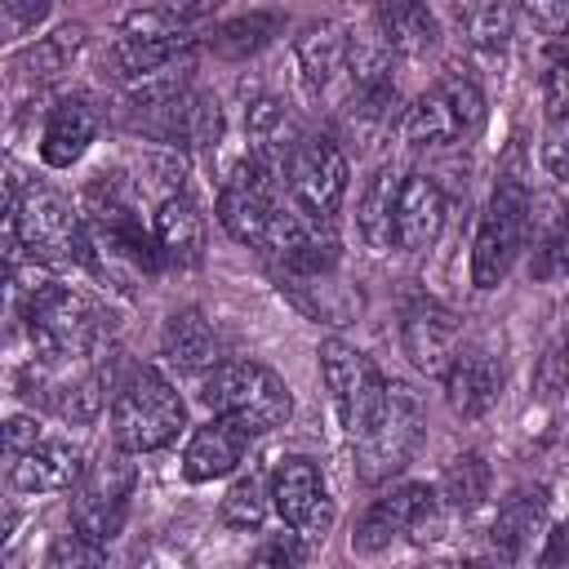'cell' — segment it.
Masks as SVG:
<instances>
[{"label":"cell","mask_w":569,"mask_h":569,"mask_svg":"<svg viewBox=\"0 0 569 569\" xmlns=\"http://www.w3.org/2000/svg\"><path fill=\"white\" fill-rule=\"evenodd\" d=\"M4 244H9V267L31 262L44 267H84L93 271V240H89V218L76 209L62 191L53 187H22L9 169V200H4Z\"/></svg>","instance_id":"cell-1"},{"label":"cell","mask_w":569,"mask_h":569,"mask_svg":"<svg viewBox=\"0 0 569 569\" xmlns=\"http://www.w3.org/2000/svg\"><path fill=\"white\" fill-rule=\"evenodd\" d=\"M22 320L36 356L44 360H89L111 338V316L89 293L49 276L22 284Z\"/></svg>","instance_id":"cell-2"},{"label":"cell","mask_w":569,"mask_h":569,"mask_svg":"<svg viewBox=\"0 0 569 569\" xmlns=\"http://www.w3.org/2000/svg\"><path fill=\"white\" fill-rule=\"evenodd\" d=\"M182 422H187L182 396L173 391V382L160 369L138 365L116 382V391H111V436H116L120 449L156 453L182 431Z\"/></svg>","instance_id":"cell-3"},{"label":"cell","mask_w":569,"mask_h":569,"mask_svg":"<svg viewBox=\"0 0 569 569\" xmlns=\"http://www.w3.org/2000/svg\"><path fill=\"white\" fill-rule=\"evenodd\" d=\"M200 400L213 413L236 418L253 436L284 427L289 413H293V396H289L284 378L262 360H222V365H213L204 373Z\"/></svg>","instance_id":"cell-4"},{"label":"cell","mask_w":569,"mask_h":569,"mask_svg":"<svg viewBox=\"0 0 569 569\" xmlns=\"http://www.w3.org/2000/svg\"><path fill=\"white\" fill-rule=\"evenodd\" d=\"M533 222V200L520 173H502L489 191V204L480 213L476 240H471V284L476 289H498L516 258L525 253Z\"/></svg>","instance_id":"cell-5"},{"label":"cell","mask_w":569,"mask_h":569,"mask_svg":"<svg viewBox=\"0 0 569 569\" xmlns=\"http://www.w3.org/2000/svg\"><path fill=\"white\" fill-rule=\"evenodd\" d=\"M449 525V507L440 498V489L431 485H396L382 498L369 502V511L360 516L356 533H351V551L356 556H378L391 542H413V547H431L445 538Z\"/></svg>","instance_id":"cell-6"},{"label":"cell","mask_w":569,"mask_h":569,"mask_svg":"<svg viewBox=\"0 0 569 569\" xmlns=\"http://www.w3.org/2000/svg\"><path fill=\"white\" fill-rule=\"evenodd\" d=\"M422 400L409 382H387L369 427L351 440L356 445V471L365 485H387L391 476H400L422 440Z\"/></svg>","instance_id":"cell-7"},{"label":"cell","mask_w":569,"mask_h":569,"mask_svg":"<svg viewBox=\"0 0 569 569\" xmlns=\"http://www.w3.org/2000/svg\"><path fill=\"white\" fill-rule=\"evenodd\" d=\"M485 124V93L471 76L445 71L427 93H418L400 116V138L409 147H449Z\"/></svg>","instance_id":"cell-8"},{"label":"cell","mask_w":569,"mask_h":569,"mask_svg":"<svg viewBox=\"0 0 569 569\" xmlns=\"http://www.w3.org/2000/svg\"><path fill=\"white\" fill-rule=\"evenodd\" d=\"M351 187V164L342 156V147L325 133H302V142L293 147L289 164H284V191L289 200L320 227H333L342 200Z\"/></svg>","instance_id":"cell-9"},{"label":"cell","mask_w":569,"mask_h":569,"mask_svg":"<svg viewBox=\"0 0 569 569\" xmlns=\"http://www.w3.org/2000/svg\"><path fill=\"white\" fill-rule=\"evenodd\" d=\"M129 493H133V462L129 449L98 453L80 480L71 485V529H80L93 542H111L124 529L129 516Z\"/></svg>","instance_id":"cell-10"},{"label":"cell","mask_w":569,"mask_h":569,"mask_svg":"<svg viewBox=\"0 0 569 569\" xmlns=\"http://www.w3.org/2000/svg\"><path fill=\"white\" fill-rule=\"evenodd\" d=\"M191 44H196V36L187 31L182 13H173V9H138L116 27L107 58H111L120 80H133V76L160 71V67L187 62Z\"/></svg>","instance_id":"cell-11"},{"label":"cell","mask_w":569,"mask_h":569,"mask_svg":"<svg viewBox=\"0 0 569 569\" xmlns=\"http://www.w3.org/2000/svg\"><path fill=\"white\" fill-rule=\"evenodd\" d=\"M316 356H320V378L329 387V400L338 409V422L356 440L369 427V418H373V409H378V400L387 391V378L378 373V365L360 347H351L342 338H325Z\"/></svg>","instance_id":"cell-12"},{"label":"cell","mask_w":569,"mask_h":569,"mask_svg":"<svg viewBox=\"0 0 569 569\" xmlns=\"http://www.w3.org/2000/svg\"><path fill=\"white\" fill-rule=\"evenodd\" d=\"M271 502H276L280 520H284L289 529H298L307 542L325 538V533L333 529V516H338L320 467H316L311 458H302V453H289V458L271 471Z\"/></svg>","instance_id":"cell-13"},{"label":"cell","mask_w":569,"mask_h":569,"mask_svg":"<svg viewBox=\"0 0 569 569\" xmlns=\"http://www.w3.org/2000/svg\"><path fill=\"white\" fill-rule=\"evenodd\" d=\"M502 396V351L493 338L458 342L445 369V400L458 418H485Z\"/></svg>","instance_id":"cell-14"},{"label":"cell","mask_w":569,"mask_h":569,"mask_svg":"<svg viewBox=\"0 0 569 569\" xmlns=\"http://www.w3.org/2000/svg\"><path fill=\"white\" fill-rule=\"evenodd\" d=\"M458 333H462L458 316L436 298H413L400 316V351L427 378H445V369L458 351Z\"/></svg>","instance_id":"cell-15"},{"label":"cell","mask_w":569,"mask_h":569,"mask_svg":"<svg viewBox=\"0 0 569 569\" xmlns=\"http://www.w3.org/2000/svg\"><path fill=\"white\" fill-rule=\"evenodd\" d=\"M347 44L351 31H342L338 22H320L311 31H302L293 40V62H298V80L307 89L311 102L333 98L338 84L351 89V67H347Z\"/></svg>","instance_id":"cell-16"},{"label":"cell","mask_w":569,"mask_h":569,"mask_svg":"<svg viewBox=\"0 0 569 569\" xmlns=\"http://www.w3.org/2000/svg\"><path fill=\"white\" fill-rule=\"evenodd\" d=\"M249 440H253L249 427H240L236 418L213 413L204 427H196V431L187 436V449H182V476H187L191 485L231 476V471L244 462Z\"/></svg>","instance_id":"cell-17"},{"label":"cell","mask_w":569,"mask_h":569,"mask_svg":"<svg viewBox=\"0 0 569 569\" xmlns=\"http://www.w3.org/2000/svg\"><path fill=\"white\" fill-rule=\"evenodd\" d=\"M445 191L427 173H405L400 196H396V249L405 253H427L440 231H445Z\"/></svg>","instance_id":"cell-18"},{"label":"cell","mask_w":569,"mask_h":569,"mask_svg":"<svg viewBox=\"0 0 569 569\" xmlns=\"http://www.w3.org/2000/svg\"><path fill=\"white\" fill-rule=\"evenodd\" d=\"M240 129H244V151H249L253 160L280 169V173H284L293 147L302 142V129H298L293 111H289L280 98H271V93H253V98L244 102Z\"/></svg>","instance_id":"cell-19"},{"label":"cell","mask_w":569,"mask_h":569,"mask_svg":"<svg viewBox=\"0 0 569 569\" xmlns=\"http://www.w3.org/2000/svg\"><path fill=\"white\" fill-rule=\"evenodd\" d=\"M151 231H156V244H160V258L164 267H200L204 262V213L200 204L178 191V196H164L151 213Z\"/></svg>","instance_id":"cell-20"},{"label":"cell","mask_w":569,"mask_h":569,"mask_svg":"<svg viewBox=\"0 0 569 569\" xmlns=\"http://www.w3.org/2000/svg\"><path fill=\"white\" fill-rule=\"evenodd\" d=\"M98 124H102V116H98V107L89 98H80V93L62 98L49 111L44 129H40V160L49 169H71L89 151V142L98 138Z\"/></svg>","instance_id":"cell-21"},{"label":"cell","mask_w":569,"mask_h":569,"mask_svg":"<svg viewBox=\"0 0 569 569\" xmlns=\"http://www.w3.org/2000/svg\"><path fill=\"white\" fill-rule=\"evenodd\" d=\"M80 471H84L80 453L67 440H49V436H40L27 453L9 458L13 493H62L80 480Z\"/></svg>","instance_id":"cell-22"},{"label":"cell","mask_w":569,"mask_h":569,"mask_svg":"<svg viewBox=\"0 0 569 569\" xmlns=\"http://www.w3.org/2000/svg\"><path fill=\"white\" fill-rule=\"evenodd\" d=\"M160 347L164 356L187 369V373H209L213 365H222V342H218V329L204 320V311L196 307H182L164 320V333H160Z\"/></svg>","instance_id":"cell-23"},{"label":"cell","mask_w":569,"mask_h":569,"mask_svg":"<svg viewBox=\"0 0 569 569\" xmlns=\"http://www.w3.org/2000/svg\"><path fill=\"white\" fill-rule=\"evenodd\" d=\"M547 529V489H516V493H507L502 498V507H498V516H493V529H489V538H493V556H502V560H520L525 556V547L533 542V533H542Z\"/></svg>","instance_id":"cell-24"},{"label":"cell","mask_w":569,"mask_h":569,"mask_svg":"<svg viewBox=\"0 0 569 569\" xmlns=\"http://www.w3.org/2000/svg\"><path fill=\"white\" fill-rule=\"evenodd\" d=\"M378 4V31L400 58H427L440 44V22L427 9V0H373Z\"/></svg>","instance_id":"cell-25"},{"label":"cell","mask_w":569,"mask_h":569,"mask_svg":"<svg viewBox=\"0 0 569 569\" xmlns=\"http://www.w3.org/2000/svg\"><path fill=\"white\" fill-rule=\"evenodd\" d=\"M396 196H400V173L391 164H382L356 200V227H360L365 244L378 253L396 244Z\"/></svg>","instance_id":"cell-26"},{"label":"cell","mask_w":569,"mask_h":569,"mask_svg":"<svg viewBox=\"0 0 569 569\" xmlns=\"http://www.w3.org/2000/svg\"><path fill=\"white\" fill-rule=\"evenodd\" d=\"M280 27H284V18H280L276 9H253V13H240V18L218 22L204 44H209L218 58H236V62H240V58L262 53V49L280 36Z\"/></svg>","instance_id":"cell-27"},{"label":"cell","mask_w":569,"mask_h":569,"mask_svg":"<svg viewBox=\"0 0 569 569\" xmlns=\"http://www.w3.org/2000/svg\"><path fill=\"white\" fill-rule=\"evenodd\" d=\"M84 40H89V31H84L80 22H62V27H53L49 36H40L36 44H27V49L18 53V67H22L36 84L58 80L62 71H71V62L80 58Z\"/></svg>","instance_id":"cell-28"},{"label":"cell","mask_w":569,"mask_h":569,"mask_svg":"<svg viewBox=\"0 0 569 569\" xmlns=\"http://www.w3.org/2000/svg\"><path fill=\"white\" fill-rule=\"evenodd\" d=\"M453 18H458L462 40L476 53L498 58L507 49V40H511V9H507V0H458Z\"/></svg>","instance_id":"cell-29"},{"label":"cell","mask_w":569,"mask_h":569,"mask_svg":"<svg viewBox=\"0 0 569 569\" xmlns=\"http://www.w3.org/2000/svg\"><path fill=\"white\" fill-rule=\"evenodd\" d=\"M436 489H440V498H445L449 511L471 516V511H480V507L489 502V489H493L489 462H485L480 453H458V458L445 467V476H440Z\"/></svg>","instance_id":"cell-30"},{"label":"cell","mask_w":569,"mask_h":569,"mask_svg":"<svg viewBox=\"0 0 569 569\" xmlns=\"http://www.w3.org/2000/svg\"><path fill=\"white\" fill-rule=\"evenodd\" d=\"M271 507H276L271 502V480L262 471H244V476L231 480L218 516H222L227 529H244L249 533V529H262V520H267Z\"/></svg>","instance_id":"cell-31"},{"label":"cell","mask_w":569,"mask_h":569,"mask_svg":"<svg viewBox=\"0 0 569 569\" xmlns=\"http://www.w3.org/2000/svg\"><path fill=\"white\" fill-rule=\"evenodd\" d=\"M107 391H116L111 373H107L102 365H89L76 382H62L53 409H58L67 422H93V418L102 413V405H107Z\"/></svg>","instance_id":"cell-32"},{"label":"cell","mask_w":569,"mask_h":569,"mask_svg":"<svg viewBox=\"0 0 569 569\" xmlns=\"http://www.w3.org/2000/svg\"><path fill=\"white\" fill-rule=\"evenodd\" d=\"M542 107L547 120H565L569 116V27L556 31L547 62H542Z\"/></svg>","instance_id":"cell-33"},{"label":"cell","mask_w":569,"mask_h":569,"mask_svg":"<svg viewBox=\"0 0 569 569\" xmlns=\"http://www.w3.org/2000/svg\"><path fill=\"white\" fill-rule=\"evenodd\" d=\"M529 271H533L538 280H565V276H569V231H565L560 222H551V227L538 236V244H533V253H529Z\"/></svg>","instance_id":"cell-34"},{"label":"cell","mask_w":569,"mask_h":569,"mask_svg":"<svg viewBox=\"0 0 569 569\" xmlns=\"http://www.w3.org/2000/svg\"><path fill=\"white\" fill-rule=\"evenodd\" d=\"M102 556H107V547H102V542H93V538H84L80 529H71V533H58V538H53V547H49L44 565H49V569H71V565H102Z\"/></svg>","instance_id":"cell-35"},{"label":"cell","mask_w":569,"mask_h":569,"mask_svg":"<svg viewBox=\"0 0 569 569\" xmlns=\"http://www.w3.org/2000/svg\"><path fill=\"white\" fill-rule=\"evenodd\" d=\"M258 565H302L307 560V538L293 529V533H271L258 551H253Z\"/></svg>","instance_id":"cell-36"},{"label":"cell","mask_w":569,"mask_h":569,"mask_svg":"<svg viewBox=\"0 0 569 569\" xmlns=\"http://www.w3.org/2000/svg\"><path fill=\"white\" fill-rule=\"evenodd\" d=\"M542 164L551 178H560L569 187V116L565 120H551L547 138H542Z\"/></svg>","instance_id":"cell-37"},{"label":"cell","mask_w":569,"mask_h":569,"mask_svg":"<svg viewBox=\"0 0 569 569\" xmlns=\"http://www.w3.org/2000/svg\"><path fill=\"white\" fill-rule=\"evenodd\" d=\"M40 436H44V431H40V422H36L31 413H13V418L4 422V458L27 453V449H31Z\"/></svg>","instance_id":"cell-38"},{"label":"cell","mask_w":569,"mask_h":569,"mask_svg":"<svg viewBox=\"0 0 569 569\" xmlns=\"http://www.w3.org/2000/svg\"><path fill=\"white\" fill-rule=\"evenodd\" d=\"M520 9L547 31H565L569 27V0H520Z\"/></svg>","instance_id":"cell-39"},{"label":"cell","mask_w":569,"mask_h":569,"mask_svg":"<svg viewBox=\"0 0 569 569\" xmlns=\"http://www.w3.org/2000/svg\"><path fill=\"white\" fill-rule=\"evenodd\" d=\"M49 0H4V13H9V27H36L44 18Z\"/></svg>","instance_id":"cell-40"},{"label":"cell","mask_w":569,"mask_h":569,"mask_svg":"<svg viewBox=\"0 0 569 569\" xmlns=\"http://www.w3.org/2000/svg\"><path fill=\"white\" fill-rule=\"evenodd\" d=\"M222 0H164V9L182 13V18H200V13H213Z\"/></svg>","instance_id":"cell-41"},{"label":"cell","mask_w":569,"mask_h":569,"mask_svg":"<svg viewBox=\"0 0 569 569\" xmlns=\"http://www.w3.org/2000/svg\"><path fill=\"white\" fill-rule=\"evenodd\" d=\"M556 222L569 231V196H565V204H560V213H556Z\"/></svg>","instance_id":"cell-42"},{"label":"cell","mask_w":569,"mask_h":569,"mask_svg":"<svg viewBox=\"0 0 569 569\" xmlns=\"http://www.w3.org/2000/svg\"><path fill=\"white\" fill-rule=\"evenodd\" d=\"M347 4H369V0H347Z\"/></svg>","instance_id":"cell-43"}]
</instances>
